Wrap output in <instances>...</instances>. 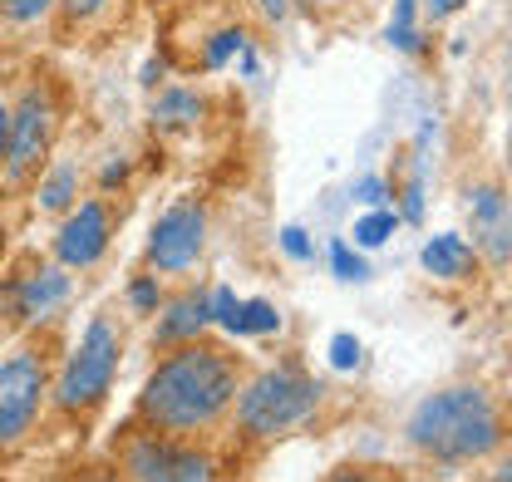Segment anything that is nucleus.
<instances>
[{
  "label": "nucleus",
  "instance_id": "1",
  "mask_svg": "<svg viewBox=\"0 0 512 482\" xmlns=\"http://www.w3.org/2000/svg\"><path fill=\"white\" fill-rule=\"evenodd\" d=\"M237 399V364L212 345L183 340L168 360L153 369V379L138 394V419L153 433L188 438L222 419Z\"/></svg>",
  "mask_w": 512,
  "mask_h": 482
},
{
  "label": "nucleus",
  "instance_id": "2",
  "mask_svg": "<svg viewBox=\"0 0 512 482\" xmlns=\"http://www.w3.org/2000/svg\"><path fill=\"white\" fill-rule=\"evenodd\" d=\"M409 443L429 453L434 463H473L488 458L503 443V409L488 389L458 384L429 394L414 419H409Z\"/></svg>",
  "mask_w": 512,
  "mask_h": 482
},
{
  "label": "nucleus",
  "instance_id": "3",
  "mask_svg": "<svg viewBox=\"0 0 512 482\" xmlns=\"http://www.w3.org/2000/svg\"><path fill=\"white\" fill-rule=\"evenodd\" d=\"M232 404H237V428L247 438H281V433L316 419L320 384L296 364H276V369L256 374L252 384H237Z\"/></svg>",
  "mask_w": 512,
  "mask_h": 482
},
{
  "label": "nucleus",
  "instance_id": "4",
  "mask_svg": "<svg viewBox=\"0 0 512 482\" xmlns=\"http://www.w3.org/2000/svg\"><path fill=\"white\" fill-rule=\"evenodd\" d=\"M114 374H119V330H114V320L99 315V320H89L79 350L64 364L60 384H55V404H60L64 414L99 409L104 394H109V384H114Z\"/></svg>",
  "mask_w": 512,
  "mask_h": 482
},
{
  "label": "nucleus",
  "instance_id": "5",
  "mask_svg": "<svg viewBox=\"0 0 512 482\" xmlns=\"http://www.w3.org/2000/svg\"><path fill=\"white\" fill-rule=\"evenodd\" d=\"M55 104H50V94L45 89H30V94H20V104L10 109V133H5V178L10 182H30L35 178V168L45 163V153H50V143H55Z\"/></svg>",
  "mask_w": 512,
  "mask_h": 482
},
{
  "label": "nucleus",
  "instance_id": "6",
  "mask_svg": "<svg viewBox=\"0 0 512 482\" xmlns=\"http://www.w3.org/2000/svg\"><path fill=\"white\" fill-rule=\"evenodd\" d=\"M124 473L143 482H207L217 478V463L202 448H188L168 433H148V438L128 443Z\"/></svg>",
  "mask_w": 512,
  "mask_h": 482
},
{
  "label": "nucleus",
  "instance_id": "7",
  "mask_svg": "<svg viewBox=\"0 0 512 482\" xmlns=\"http://www.w3.org/2000/svg\"><path fill=\"white\" fill-rule=\"evenodd\" d=\"M45 389L50 384H45L40 355H15V360L0 364V448H15L35 428Z\"/></svg>",
  "mask_w": 512,
  "mask_h": 482
},
{
  "label": "nucleus",
  "instance_id": "8",
  "mask_svg": "<svg viewBox=\"0 0 512 482\" xmlns=\"http://www.w3.org/2000/svg\"><path fill=\"white\" fill-rule=\"evenodd\" d=\"M202 241H207V207L188 197L158 217V227L148 237V261L158 276H178L202 256Z\"/></svg>",
  "mask_w": 512,
  "mask_h": 482
},
{
  "label": "nucleus",
  "instance_id": "9",
  "mask_svg": "<svg viewBox=\"0 0 512 482\" xmlns=\"http://www.w3.org/2000/svg\"><path fill=\"white\" fill-rule=\"evenodd\" d=\"M109 246V207L104 202H79L55 232V256L60 266H94Z\"/></svg>",
  "mask_w": 512,
  "mask_h": 482
},
{
  "label": "nucleus",
  "instance_id": "10",
  "mask_svg": "<svg viewBox=\"0 0 512 482\" xmlns=\"http://www.w3.org/2000/svg\"><path fill=\"white\" fill-rule=\"evenodd\" d=\"M468 222H473L478 246H483L498 266H508V192H503V187H478V192L468 197Z\"/></svg>",
  "mask_w": 512,
  "mask_h": 482
},
{
  "label": "nucleus",
  "instance_id": "11",
  "mask_svg": "<svg viewBox=\"0 0 512 482\" xmlns=\"http://www.w3.org/2000/svg\"><path fill=\"white\" fill-rule=\"evenodd\" d=\"M64 301H69V271L45 266V271H35V276H25V281H20L15 315H20V325H40V320H50Z\"/></svg>",
  "mask_w": 512,
  "mask_h": 482
},
{
  "label": "nucleus",
  "instance_id": "12",
  "mask_svg": "<svg viewBox=\"0 0 512 482\" xmlns=\"http://www.w3.org/2000/svg\"><path fill=\"white\" fill-rule=\"evenodd\" d=\"M212 325V291H192L178 305H168L163 325H158V345H183V340H197L202 330Z\"/></svg>",
  "mask_w": 512,
  "mask_h": 482
},
{
  "label": "nucleus",
  "instance_id": "13",
  "mask_svg": "<svg viewBox=\"0 0 512 482\" xmlns=\"http://www.w3.org/2000/svg\"><path fill=\"white\" fill-rule=\"evenodd\" d=\"M424 271H429V276H439V281H463V276H473V271H478L473 246L458 237V232L434 237L429 246H424Z\"/></svg>",
  "mask_w": 512,
  "mask_h": 482
},
{
  "label": "nucleus",
  "instance_id": "14",
  "mask_svg": "<svg viewBox=\"0 0 512 482\" xmlns=\"http://www.w3.org/2000/svg\"><path fill=\"white\" fill-rule=\"evenodd\" d=\"M207 114V104L192 94V89H168L163 99H158V123L163 128H188V123H197Z\"/></svg>",
  "mask_w": 512,
  "mask_h": 482
},
{
  "label": "nucleus",
  "instance_id": "15",
  "mask_svg": "<svg viewBox=\"0 0 512 482\" xmlns=\"http://www.w3.org/2000/svg\"><path fill=\"white\" fill-rule=\"evenodd\" d=\"M227 330H232V335H276V330H281V315L266 301H237Z\"/></svg>",
  "mask_w": 512,
  "mask_h": 482
},
{
  "label": "nucleus",
  "instance_id": "16",
  "mask_svg": "<svg viewBox=\"0 0 512 482\" xmlns=\"http://www.w3.org/2000/svg\"><path fill=\"white\" fill-rule=\"evenodd\" d=\"M414 10H419V0H399V10H394V20H389V40H394L399 50H419Z\"/></svg>",
  "mask_w": 512,
  "mask_h": 482
},
{
  "label": "nucleus",
  "instance_id": "17",
  "mask_svg": "<svg viewBox=\"0 0 512 482\" xmlns=\"http://www.w3.org/2000/svg\"><path fill=\"white\" fill-rule=\"evenodd\" d=\"M69 197H74V168L64 163V168H55V173L45 178V192H40V207L60 212V207H69Z\"/></svg>",
  "mask_w": 512,
  "mask_h": 482
},
{
  "label": "nucleus",
  "instance_id": "18",
  "mask_svg": "<svg viewBox=\"0 0 512 482\" xmlns=\"http://www.w3.org/2000/svg\"><path fill=\"white\" fill-rule=\"evenodd\" d=\"M394 212H370V217H360L355 222V246H384L389 241V232H394Z\"/></svg>",
  "mask_w": 512,
  "mask_h": 482
},
{
  "label": "nucleus",
  "instance_id": "19",
  "mask_svg": "<svg viewBox=\"0 0 512 482\" xmlns=\"http://www.w3.org/2000/svg\"><path fill=\"white\" fill-rule=\"evenodd\" d=\"M242 45H247V35H242V30H222V35H217V40L207 45V55H202V64H207V69H222V64L232 60V55H237Z\"/></svg>",
  "mask_w": 512,
  "mask_h": 482
},
{
  "label": "nucleus",
  "instance_id": "20",
  "mask_svg": "<svg viewBox=\"0 0 512 482\" xmlns=\"http://www.w3.org/2000/svg\"><path fill=\"white\" fill-rule=\"evenodd\" d=\"M330 266H335L340 281H365V261H360L345 241H330Z\"/></svg>",
  "mask_w": 512,
  "mask_h": 482
},
{
  "label": "nucleus",
  "instance_id": "21",
  "mask_svg": "<svg viewBox=\"0 0 512 482\" xmlns=\"http://www.w3.org/2000/svg\"><path fill=\"white\" fill-rule=\"evenodd\" d=\"M128 301H133V310H138V315H153V310H158V301H163V296H158V281H153V276L133 281V286H128Z\"/></svg>",
  "mask_w": 512,
  "mask_h": 482
},
{
  "label": "nucleus",
  "instance_id": "22",
  "mask_svg": "<svg viewBox=\"0 0 512 482\" xmlns=\"http://www.w3.org/2000/svg\"><path fill=\"white\" fill-rule=\"evenodd\" d=\"M50 5H55V0H0V10H5L15 25H30V20H40Z\"/></svg>",
  "mask_w": 512,
  "mask_h": 482
},
{
  "label": "nucleus",
  "instance_id": "23",
  "mask_svg": "<svg viewBox=\"0 0 512 482\" xmlns=\"http://www.w3.org/2000/svg\"><path fill=\"white\" fill-rule=\"evenodd\" d=\"M330 364H335V369H355V364H360V340H355V335H335V340H330Z\"/></svg>",
  "mask_w": 512,
  "mask_h": 482
},
{
  "label": "nucleus",
  "instance_id": "24",
  "mask_svg": "<svg viewBox=\"0 0 512 482\" xmlns=\"http://www.w3.org/2000/svg\"><path fill=\"white\" fill-rule=\"evenodd\" d=\"M281 246H286V256H296V261L311 256V237H306L301 227H286V232H281Z\"/></svg>",
  "mask_w": 512,
  "mask_h": 482
},
{
  "label": "nucleus",
  "instance_id": "25",
  "mask_svg": "<svg viewBox=\"0 0 512 482\" xmlns=\"http://www.w3.org/2000/svg\"><path fill=\"white\" fill-rule=\"evenodd\" d=\"M99 5H104V0H64V10H69L74 20H89V15H99Z\"/></svg>",
  "mask_w": 512,
  "mask_h": 482
},
{
  "label": "nucleus",
  "instance_id": "26",
  "mask_svg": "<svg viewBox=\"0 0 512 482\" xmlns=\"http://www.w3.org/2000/svg\"><path fill=\"white\" fill-rule=\"evenodd\" d=\"M128 178V163H109L104 173H99V187H119Z\"/></svg>",
  "mask_w": 512,
  "mask_h": 482
},
{
  "label": "nucleus",
  "instance_id": "27",
  "mask_svg": "<svg viewBox=\"0 0 512 482\" xmlns=\"http://www.w3.org/2000/svg\"><path fill=\"white\" fill-rule=\"evenodd\" d=\"M424 5H429V15H434V20H444V15H453V10H463L468 0H424Z\"/></svg>",
  "mask_w": 512,
  "mask_h": 482
},
{
  "label": "nucleus",
  "instance_id": "28",
  "mask_svg": "<svg viewBox=\"0 0 512 482\" xmlns=\"http://www.w3.org/2000/svg\"><path fill=\"white\" fill-rule=\"evenodd\" d=\"M360 197H365V202H380V197H384V182L380 178H365V182H360Z\"/></svg>",
  "mask_w": 512,
  "mask_h": 482
},
{
  "label": "nucleus",
  "instance_id": "29",
  "mask_svg": "<svg viewBox=\"0 0 512 482\" xmlns=\"http://www.w3.org/2000/svg\"><path fill=\"white\" fill-rule=\"evenodd\" d=\"M5 133H10V109H5V99H0V158H5Z\"/></svg>",
  "mask_w": 512,
  "mask_h": 482
},
{
  "label": "nucleus",
  "instance_id": "30",
  "mask_svg": "<svg viewBox=\"0 0 512 482\" xmlns=\"http://www.w3.org/2000/svg\"><path fill=\"white\" fill-rule=\"evenodd\" d=\"M266 15H271V20H281V15H286V0H266Z\"/></svg>",
  "mask_w": 512,
  "mask_h": 482
}]
</instances>
